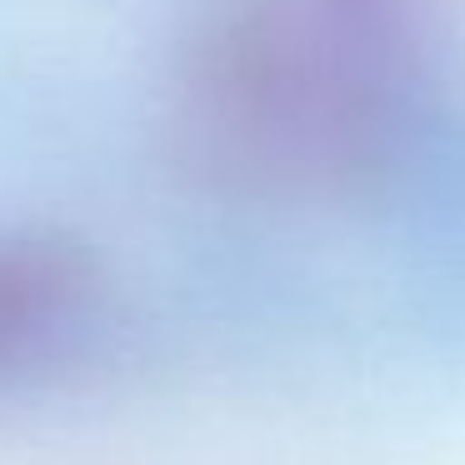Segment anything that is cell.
Masks as SVG:
<instances>
[{
  "instance_id": "obj_1",
  "label": "cell",
  "mask_w": 465,
  "mask_h": 465,
  "mask_svg": "<svg viewBox=\"0 0 465 465\" xmlns=\"http://www.w3.org/2000/svg\"><path fill=\"white\" fill-rule=\"evenodd\" d=\"M435 0H235L185 75L201 155L251 185H345L405 135Z\"/></svg>"
},
{
  "instance_id": "obj_2",
  "label": "cell",
  "mask_w": 465,
  "mask_h": 465,
  "mask_svg": "<svg viewBox=\"0 0 465 465\" xmlns=\"http://www.w3.org/2000/svg\"><path fill=\"white\" fill-rule=\"evenodd\" d=\"M75 271L61 251L45 245H11L0 251V351L31 335L71 295Z\"/></svg>"
}]
</instances>
